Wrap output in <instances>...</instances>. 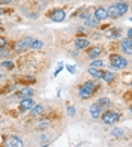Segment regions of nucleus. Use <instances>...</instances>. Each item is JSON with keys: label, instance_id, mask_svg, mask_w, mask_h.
Returning a JSON list of instances; mask_svg holds the SVG:
<instances>
[{"label": "nucleus", "instance_id": "4468645a", "mask_svg": "<svg viewBox=\"0 0 132 147\" xmlns=\"http://www.w3.org/2000/svg\"><path fill=\"white\" fill-rule=\"evenodd\" d=\"M102 72H104V71L98 69V68H92V66L89 68V74H90V75L93 77V78H98V80L102 78Z\"/></svg>", "mask_w": 132, "mask_h": 147}, {"label": "nucleus", "instance_id": "a211bd4d", "mask_svg": "<svg viewBox=\"0 0 132 147\" xmlns=\"http://www.w3.org/2000/svg\"><path fill=\"white\" fill-rule=\"evenodd\" d=\"M86 24H87L89 26V27H96V26L99 24V21H98V20L96 18H86Z\"/></svg>", "mask_w": 132, "mask_h": 147}, {"label": "nucleus", "instance_id": "b1692460", "mask_svg": "<svg viewBox=\"0 0 132 147\" xmlns=\"http://www.w3.org/2000/svg\"><path fill=\"white\" fill-rule=\"evenodd\" d=\"M6 44H8V41H6V38H0V51H2L5 47H6Z\"/></svg>", "mask_w": 132, "mask_h": 147}, {"label": "nucleus", "instance_id": "9b49d317", "mask_svg": "<svg viewBox=\"0 0 132 147\" xmlns=\"http://www.w3.org/2000/svg\"><path fill=\"white\" fill-rule=\"evenodd\" d=\"M75 48L77 50H86V48H89V41H87V39H83V38L75 39Z\"/></svg>", "mask_w": 132, "mask_h": 147}, {"label": "nucleus", "instance_id": "c85d7f7f", "mask_svg": "<svg viewBox=\"0 0 132 147\" xmlns=\"http://www.w3.org/2000/svg\"><path fill=\"white\" fill-rule=\"evenodd\" d=\"M2 14H3V11H2V9H0V15H2Z\"/></svg>", "mask_w": 132, "mask_h": 147}, {"label": "nucleus", "instance_id": "f3484780", "mask_svg": "<svg viewBox=\"0 0 132 147\" xmlns=\"http://www.w3.org/2000/svg\"><path fill=\"white\" fill-rule=\"evenodd\" d=\"M96 104L101 107V108H107V107H110V99L108 98H101Z\"/></svg>", "mask_w": 132, "mask_h": 147}, {"label": "nucleus", "instance_id": "4be33fe9", "mask_svg": "<svg viewBox=\"0 0 132 147\" xmlns=\"http://www.w3.org/2000/svg\"><path fill=\"white\" fill-rule=\"evenodd\" d=\"M2 66L6 69H12L14 68V62H9V60H6V62H2Z\"/></svg>", "mask_w": 132, "mask_h": 147}, {"label": "nucleus", "instance_id": "5701e85b", "mask_svg": "<svg viewBox=\"0 0 132 147\" xmlns=\"http://www.w3.org/2000/svg\"><path fill=\"white\" fill-rule=\"evenodd\" d=\"M119 35H120V33H119V30H114V29L108 32V36H110V38H119Z\"/></svg>", "mask_w": 132, "mask_h": 147}, {"label": "nucleus", "instance_id": "7c9ffc66", "mask_svg": "<svg viewBox=\"0 0 132 147\" xmlns=\"http://www.w3.org/2000/svg\"><path fill=\"white\" fill-rule=\"evenodd\" d=\"M0 80H2V75H0Z\"/></svg>", "mask_w": 132, "mask_h": 147}, {"label": "nucleus", "instance_id": "6ab92c4d", "mask_svg": "<svg viewBox=\"0 0 132 147\" xmlns=\"http://www.w3.org/2000/svg\"><path fill=\"white\" fill-rule=\"evenodd\" d=\"M30 113H32L33 116L41 114V113H42V105H33V107H32V110H30Z\"/></svg>", "mask_w": 132, "mask_h": 147}, {"label": "nucleus", "instance_id": "bb28decb", "mask_svg": "<svg viewBox=\"0 0 132 147\" xmlns=\"http://www.w3.org/2000/svg\"><path fill=\"white\" fill-rule=\"evenodd\" d=\"M68 71H69L71 74H74V72H75V66H72V65H69V66H68Z\"/></svg>", "mask_w": 132, "mask_h": 147}, {"label": "nucleus", "instance_id": "2f4dec72", "mask_svg": "<svg viewBox=\"0 0 132 147\" xmlns=\"http://www.w3.org/2000/svg\"><path fill=\"white\" fill-rule=\"evenodd\" d=\"M0 27H2V24H0Z\"/></svg>", "mask_w": 132, "mask_h": 147}, {"label": "nucleus", "instance_id": "c756f323", "mask_svg": "<svg viewBox=\"0 0 132 147\" xmlns=\"http://www.w3.org/2000/svg\"><path fill=\"white\" fill-rule=\"evenodd\" d=\"M0 32H2V27H0Z\"/></svg>", "mask_w": 132, "mask_h": 147}, {"label": "nucleus", "instance_id": "f257e3e1", "mask_svg": "<svg viewBox=\"0 0 132 147\" xmlns=\"http://www.w3.org/2000/svg\"><path fill=\"white\" fill-rule=\"evenodd\" d=\"M98 87H99V84H96L95 81H86L81 87H80V90H78V93H80V98H83V99L90 98V96L98 90Z\"/></svg>", "mask_w": 132, "mask_h": 147}, {"label": "nucleus", "instance_id": "f03ea898", "mask_svg": "<svg viewBox=\"0 0 132 147\" xmlns=\"http://www.w3.org/2000/svg\"><path fill=\"white\" fill-rule=\"evenodd\" d=\"M110 66L113 69H123L128 66V60L123 59L122 56L119 54H111L110 56Z\"/></svg>", "mask_w": 132, "mask_h": 147}, {"label": "nucleus", "instance_id": "7ed1b4c3", "mask_svg": "<svg viewBox=\"0 0 132 147\" xmlns=\"http://www.w3.org/2000/svg\"><path fill=\"white\" fill-rule=\"evenodd\" d=\"M119 119H120V116L114 111H107L105 114H102V122L105 125H114L116 122H119Z\"/></svg>", "mask_w": 132, "mask_h": 147}, {"label": "nucleus", "instance_id": "423d86ee", "mask_svg": "<svg viewBox=\"0 0 132 147\" xmlns=\"http://www.w3.org/2000/svg\"><path fill=\"white\" fill-rule=\"evenodd\" d=\"M32 39L33 38H26V39H23V41H20V42H17V45H15V50L18 51V53H23V51H26L27 48H30V42H32Z\"/></svg>", "mask_w": 132, "mask_h": 147}, {"label": "nucleus", "instance_id": "39448f33", "mask_svg": "<svg viewBox=\"0 0 132 147\" xmlns=\"http://www.w3.org/2000/svg\"><path fill=\"white\" fill-rule=\"evenodd\" d=\"M5 147H24V143L18 137H9L5 141Z\"/></svg>", "mask_w": 132, "mask_h": 147}, {"label": "nucleus", "instance_id": "ddd939ff", "mask_svg": "<svg viewBox=\"0 0 132 147\" xmlns=\"http://www.w3.org/2000/svg\"><path fill=\"white\" fill-rule=\"evenodd\" d=\"M102 53V48L101 47H93V48H90L89 51H87V56L90 57V59H98V56Z\"/></svg>", "mask_w": 132, "mask_h": 147}, {"label": "nucleus", "instance_id": "20e7f679", "mask_svg": "<svg viewBox=\"0 0 132 147\" xmlns=\"http://www.w3.org/2000/svg\"><path fill=\"white\" fill-rule=\"evenodd\" d=\"M65 18H66V12L63 9H54L50 14V20L51 21H56V23H62Z\"/></svg>", "mask_w": 132, "mask_h": 147}, {"label": "nucleus", "instance_id": "a878e982", "mask_svg": "<svg viewBox=\"0 0 132 147\" xmlns=\"http://www.w3.org/2000/svg\"><path fill=\"white\" fill-rule=\"evenodd\" d=\"M11 2H14V0H0V5H9Z\"/></svg>", "mask_w": 132, "mask_h": 147}, {"label": "nucleus", "instance_id": "0eeeda50", "mask_svg": "<svg viewBox=\"0 0 132 147\" xmlns=\"http://www.w3.org/2000/svg\"><path fill=\"white\" fill-rule=\"evenodd\" d=\"M35 105L32 101V98H27V99H21V104H20V111H27V110H32V107Z\"/></svg>", "mask_w": 132, "mask_h": 147}, {"label": "nucleus", "instance_id": "1a4fd4ad", "mask_svg": "<svg viewBox=\"0 0 132 147\" xmlns=\"http://www.w3.org/2000/svg\"><path fill=\"white\" fill-rule=\"evenodd\" d=\"M122 50H123V53H126V54H131L132 53V39H129V38L123 39L122 41Z\"/></svg>", "mask_w": 132, "mask_h": 147}, {"label": "nucleus", "instance_id": "9d476101", "mask_svg": "<svg viewBox=\"0 0 132 147\" xmlns=\"http://www.w3.org/2000/svg\"><path fill=\"white\" fill-rule=\"evenodd\" d=\"M93 18H96L98 21H102V20L108 18V17H107V9H104V8H98V9L95 11V14H93Z\"/></svg>", "mask_w": 132, "mask_h": 147}, {"label": "nucleus", "instance_id": "2eb2a0df", "mask_svg": "<svg viewBox=\"0 0 132 147\" xmlns=\"http://www.w3.org/2000/svg\"><path fill=\"white\" fill-rule=\"evenodd\" d=\"M42 47H44L42 41H39V39H35V38L32 39V42H30V48H32V50H41Z\"/></svg>", "mask_w": 132, "mask_h": 147}, {"label": "nucleus", "instance_id": "aec40b11", "mask_svg": "<svg viewBox=\"0 0 132 147\" xmlns=\"http://www.w3.org/2000/svg\"><path fill=\"white\" fill-rule=\"evenodd\" d=\"M92 68H98V69H101L102 68V66H104V62H102V60H98V59H95L93 60V62H92Z\"/></svg>", "mask_w": 132, "mask_h": 147}, {"label": "nucleus", "instance_id": "cd10ccee", "mask_svg": "<svg viewBox=\"0 0 132 147\" xmlns=\"http://www.w3.org/2000/svg\"><path fill=\"white\" fill-rule=\"evenodd\" d=\"M38 2L41 3V5H47V3L50 2V0H38Z\"/></svg>", "mask_w": 132, "mask_h": 147}, {"label": "nucleus", "instance_id": "f8f14e48", "mask_svg": "<svg viewBox=\"0 0 132 147\" xmlns=\"http://www.w3.org/2000/svg\"><path fill=\"white\" fill-rule=\"evenodd\" d=\"M101 111L102 108L99 107L98 104H93V105H90V116L93 117V119H98V117H101Z\"/></svg>", "mask_w": 132, "mask_h": 147}, {"label": "nucleus", "instance_id": "412c9836", "mask_svg": "<svg viewBox=\"0 0 132 147\" xmlns=\"http://www.w3.org/2000/svg\"><path fill=\"white\" fill-rule=\"evenodd\" d=\"M111 135L116 138H120V137H123V129H113L111 131Z\"/></svg>", "mask_w": 132, "mask_h": 147}, {"label": "nucleus", "instance_id": "393cba45", "mask_svg": "<svg viewBox=\"0 0 132 147\" xmlns=\"http://www.w3.org/2000/svg\"><path fill=\"white\" fill-rule=\"evenodd\" d=\"M68 114H69V116H74V114H75V107H72V105L68 107Z\"/></svg>", "mask_w": 132, "mask_h": 147}, {"label": "nucleus", "instance_id": "6e6552de", "mask_svg": "<svg viewBox=\"0 0 132 147\" xmlns=\"http://www.w3.org/2000/svg\"><path fill=\"white\" fill-rule=\"evenodd\" d=\"M33 89H30V87H24V89H21L18 93H17V96L20 98V99H27V98H30L32 95H33Z\"/></svg>", "mask_w": 132, "mask_h": 147}, {"label": "nucleus", "instance_id": "dca6fc26", "mask_svg": "<svg viewBox=\"0 0 132 147\" xmlns=\"http://www.w3.org/2000/svg\"><path fill=\"white\" fill-rule=\"evenodd\" d=\"M102 80H104V81H107V83H111V81L114 80V74L110 72V71L102 72Z\"/></svg>", "mask_w": 132, "mask_h": 147}]
</instances>
